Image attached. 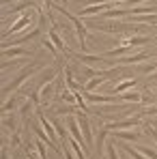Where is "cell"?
<instances>
[{"instance_id": "cell-21", "label": "cell", "mask_w": 157, "mask_h": 159, "mask_svg": "<svg viewBox=\"0 0 157 159\" xmlns=\"http://www.w3.org/2000/svg\"><path fill=\"white\" fill-rule=\"evenodd\" d=\"M108 159H118V153H116V144H108Z\"/></svg>"}, {"instance_id": "cell-19", "label": "cell", "mask_w": 157, "mask_h": 159, "mask_svg": "<svg viewBox=\"0 0 157 159\" xmlns=\"http://www.w3.org/2000/svg\"><path fill=\"white\" fill-rule=\"evenodd\" d=\"M138 151H140L142 155H146V157L157 159V151H153V148H149V146H138Z\"/></svg>"}, {"instance_id": "cell-17", "label": "cell", "mask_w": 157, "mask_h": 159, "mask_svg": "<svg viewBox=\"0 0 157 159\" xmlns=\"http://www.w3.org/2000/svg\"><path fill=\"white\" fill-rule=\"evenodd\" d=\"M60 99L65 103H76V93L69 90V88H65V90H60Z\"/></svg>"}, {"instance_id": "cell-25", "label": "cell", "mask_w": 157, "mask_h": 159, "mask_svg": "<svg viewBox=\"0 0 157 159\" xmlns=\"http://www.w3.org/2000/svg\"><path fill=\"white\" fill-rule=\"evenodd\" d=\"M125 159H131V157H125Z\"/></svg>"}, {"instance_id": "cell-24", "label": "cell", "mask_w": 157, "mask_h": 159, "mask_svg": "<svg viewBox=\"0 0 157 159\" xmlns=\"http://www.w3.org/2000/svg\"><path fill=\"white\" fill-rule=\"evenodd\" d=\"M149 80H153V82H157V71H153V73H151V78Z\"/></svg>"}, {"instance_id": "cell-26", "label": "cell", "mask_w": 157, "mask_h": 159, "mask_svg": "<svg viewBox=\"0 0 157 159\" xmlns=\"http://www.w3.org/2000/svg\"><path fill=\"white\" fill-rule=\"evenodd\" d=\"M155 7H157V4H155Z\"/></svg>"}, {"instance_id": "cell-10", "label": "cell", "mask_w": 157, "mask_h": 159, "mask_svg": "<svg viewBox=\"0 0 157 159\" xmlns=\"http://www.w3.org/2000/svg\"><path fill=\"white\" fill-rule=\"evenodd\" d=\"M136 84H138V80H136V78H127V80H123V82H116L114 90H116V95H121V93H127L129 88H133Z\"/></svg>"}, {"instance_id": "cell-12", "label": "cell", "mask_w": 157, "mask_h": 159, "mask_svg": "<svg viewBox=\"0 0 157 159\" xmlns=\"http://www.w3.org/2000/svg\"><path fill=\"white\" fill-rule=\"evenodd\" d=\"M114 138L116 140H131V142H136V140L142 138V133L140 131H114Z\"/></svg>"}, {"instance_id": "cell-22", "label": "cell", "mask_w": 157, "mask_h": 159, "mask_svg": "<svg viewBox=\"0 0 157 159\" xmlns=\"http://www.w3.org/2000/svg\"><path fill=\"white\" fill-rule=\"evenodd\" d=\"M60 148H62V153H65V157H67V159H73V155H71L73 148H71V146H67L65 142H60Z\"/></svg>"}, {"instance_id": "cell-4", "label": "cell", "mask_w": 157, "mask_h": 159, "mask_svg": "<svg viewBox=\"0 0 157 159\" xmlns=\"http://www.w3.org/2000/svg\"><path fill=\"white\" fill-rule=\"evenodd\" d=\"M65 120H67V129H69V135H71L76 142H80V144L84 146V151H86V153H90V148H88V144H86V140H84V133H82V129H80L78 120H76V116H67Z\"/></svg>"}, {"instance_id": "cell-7", "label": "cell", "mask_w": 157, "mask_h": 159, "mask_svg": "<svg viewBox=\"0 0 157 159\" xmlns=\"http://www.w3.org/2000/svg\"><path fill=\"white\" fill-rule=\"evenodd\" d=\"M149 58H155V56H151L149 52H138V54H133V56H121V58H116L114 62L116 65H131V62H142V60H149Z\"/></svg>"}, {"instance_id": "cell-23", "label": "cell", "mask_w": 157, "mask_h": 159, "mask_svg": "<svg viewBox=\"0 0 157 159\" xmlns=\"http://www.w3.org/2000/svg\"><path fill=\"white\" fill-rule=\"evenodd\" d=\"M2 159H9V148H7V146L2 148Z\"/></svg>"}, {"instance_id": "cell-6", "label": "cell", "mask_w": 157, "mask_h": 159, "mask_svg": "<svg viewBox=\"0 0 157 159\" xmlns=\"http://www.w3.org/2000/svg\"><path fill=\"white\" fill-rule=\"evenodd\" d=\"M76 120H78V125H80V129H82V133H84V140H86V144H88V148L93 146V131H90V123H88V116L84 114V112H80L78 116H76ZM93 151V148H90Z\"/></svg>"}, {"instance_id": "cell-5", "label": "cell", "mask_w": 157, "mask_h": 159, "mask_svg": "<svg viewBox=\"0 0 157 159\" xmlns=\"http://www.w3.org/2000/svg\"><path fill=\"white\" fill-rule=\"evenodd\" d=\"M142 123V116L138 114V116H133V118H123V120H114V123H108L104 125L108 131H121V129H129V127H136V125H140Z\"/></svg>"}, {"instance_id": "cell-8", "label": "cell", "mask_w": 157, "mask_h": 159, "mask_svg": "<svg viewBox=\"0 0 157 159\" xmlns=\"http://www.w3.org/2000/svg\"><path fill=\"white\" fill-rule=\"evenodd\" d=\"M2 56L4 58H30L32 52H28L20 45H13V48H2Z\"/></svg>"}, {"instance_id": "cell-11", "label": "cell", "mask_w": 157, "mask_h": 159, "mask_svg": "<svg viewBox=\"0 0 157 159\" xmlns=\"http://www.w3.org/2000/svg\"><path fill=\"white\" fill-rule=\"evenodd\" d=\"M108 129L101 127L99 129V135H97V140H95V151H97V159H101V151H104V142H105V135H108Z\"/></svg>"}, {"instance_id": "cell-1", "label": "cell", "mask_w": 157, "mask_h": 159, "mask_svg": "<svg viewBox=\"0 0 157 159\" xmlns=\"http://www.w3.org/2000/svg\"><path fill=\"white\" fill-rule=\"evenodd\" d=\"M45 4H48L50 9H56V11H58L60 15H65V17H67V20H69V22L73 24V28H76V34H78V41H80V48H82V52H84V50L88 48V45H86V34H88V28L84 26V22L80 20L78 15L69 13V11H67L65 7H58V4H54L52 0H45Z\"/></svg>"}, {"instance_id": "cell-2", "label": "cell", "mask_w": 157, "mask_h": 159, "mask_svg": "<svg viewBox=\"0 0 157 159\" xmlns=\"http://www.w3.org/2000/svg\"><path fill=\"white\" fill-rule=\"evenodd\" d=\"M43 67H45L43 62H35V65H28L26 69H22V71H20V73L15 75V80H13V82H9V84H7V86L2 88V95H4V97H9L11 93H15V90H17V88H20V86H22V84H24L28 78H32V75H35L37 71H41Z\"/></svg>"}, {"instance_id": "cell-3", "label": "cell", "mask_w": 157, "mask_h": 159, "mask_svg": "<svg viewBox=\"0 0 157 159\" xmlns=\"http://www.w3.org/2000/svg\"><path fill=\"white\" fill-rule=\"evenodd\" d=\"M30 20H32V13H30V9H28V11H24V13H22V15H20V17H17V20H15L9 28H4V30H2V41H7L11 34L22 32L26 26H30Z\"/></svg>"}, {"instance_id": "cell-14", "label": "cell", "mask_w": 157, "mask_h": 159, "mask_svg": "<svg viewBox=\"0 0 157 159\" xmlns=\"http://www.w3.org/2000/svg\"><path fill=\"white\" fill-rule=\"evenodd\" d=\"M17 101H20V97H15V95H13V97H9V99H7V103L2 106V114H9L11 110H15V107H17Z\"/></svg>"}, {"instance_id": "cell-15", "label": "cell", "mask_w": 157, "mask_h": 159, "mask_svg": "<svg viewBox=\"0 0 157 159\" xmlns=\"http://www.w3.org/2000/svg\"><path fill=\"white\" fill-rule=\"evenodd\" d=\"M4 118H2V123H4V129H13V131H17V118L13 116H9V114H2Z\"/></svg>"}, {"instance_id": "cell-20", "label": "cell", "mask_w": 157, "mask_h": 159, "mask_svg": "<svg viewBox=\"0 0 157 159\" xmlns=\"http://www.w3.org/2000/svg\"><path fill=\"white\" fill-rule=\"evenodd\" d=\"M20 142H22V131L17 129V131H13V138H11V148H17Z\"/></svg>"}, {"instance_id": "cell-13", "label": "cell", "mask_w": 157, "mask_h": 159, "mask_svg": "<svg viewBox=\"0 0 157 159\" xmlns=\"http://www.w3.org/2000/svg\"><path fill=\"white\" fill-rule=\"evenodd\" d=\"M116 148H121L123 153H127L131 159H151V157H146V155H142L140 151H133V148H131V146H127V144H118Z\"/></svg>"}, {"instance_id": "cell-18", "label": "cell", "mask_w": 157, "mask_h": 159, "mask_svg": "<svg viewBox=\"0 0 157 159\" xmlns=\"http://www.w3.org/2000/svg\"><path fill=\"white\" fill-rule=\"evenodd\" d=\"M41 45H43V48H48V50H50L54 56L58 54V48H56V45L52 43V39H50V37H43V39H41Z\"/></svg>"}, {"instance_id": "cell-16", "label": "cell", "mask_w": 157, "mask_h": 159, "mask_svg": "<svg viewBox=\"0 0 157 159\" xmlns=\"http://www.w3.org/2000/svg\"><path fill=\"white\" fill-rule=\"evenodd\" d=\"M32 107H35V101H32V99H28V101H24V106L17 110V114H20L22 118H26L28 112H32Z\"/></svg>"}, {"instance_id": "cell-9", "label": "cell", "mask_w": 157, "mask_h": 159, "mask_svg": "<svg viewBox=\"0 0 157 159\" xmlns=\"http://www.w3.org/2000/svg\"><path fill=\"white\" fill-rule=\"evenodd\" d=\"M48 37L52 39V43L56 45V48H58V52H62L65 56H69V58H71V54H73V52H71V50H69V48L65 45V41L60 39V34H58V30H56V28H50V32H48Z\"/></svg>"}]
</instances>
